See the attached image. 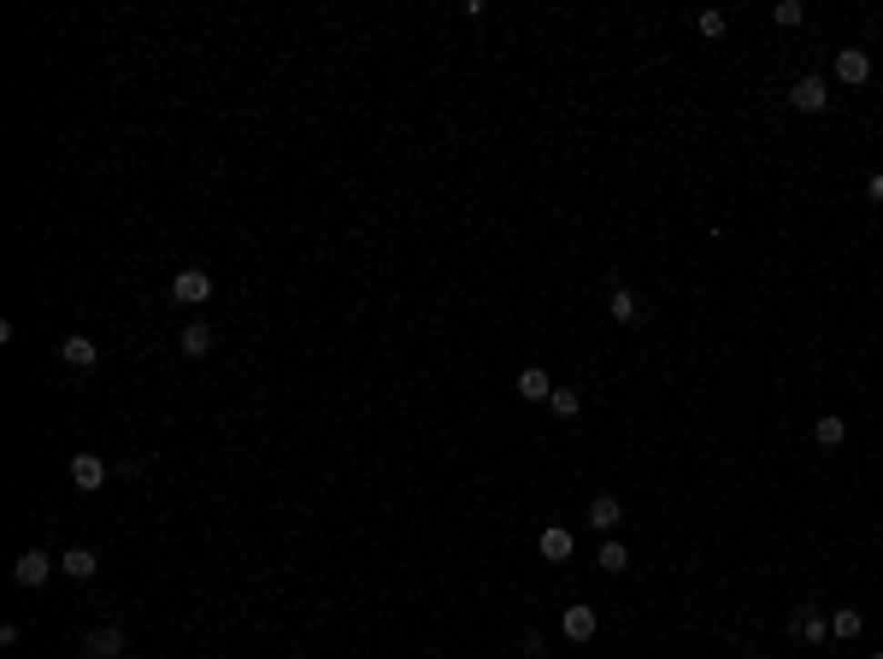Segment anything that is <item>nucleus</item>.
<instances>
[{"label":"nucleus","instance_id":"15","mask_svg":"<svg viewBox=\"0 0 883 659\" xmlns=\"http://www.w3.org/2000/svg\"><path fill=\"white\" fill-rule=\"evenodd\" d=\"M842 436H848V424H842L837 413H825V418L813 424V442H818V447H842Z\"/></svg>","mask_w":883,"mask_h":659},{"label":"nucleus","instance_id":"21","mask_svg":"<svg viewBox=\"0 0 883 659\" xmlns=\"http://www.w3.org/2000/svg\"><path fill=\"white\" fill-rule=\"evenodd\" d=\"M695 30H701V35H725V12H718V6H707L701 18H695Z\"/></svg>","mask_w":883,"mask_h":659},{"label":"nucleus","instance_id":"23","mask_svg":"<svg viewBox=\"0 0 883 659\" xmlns=\"http://www.w3.org/2000/svg\"><path fill=\"white\" fill-rule=\"evenodd\" d=\"M872 659H883V654H872Z\"/></svg>","mask_w":883,"mask_h":659},{"label":"nucleus","instance_id":"18","mask_svg":"<svg viewBox=\"0 0 883 659\" xmlns=\"http://www.w3.org/2000/svg\"><path fill=\"white\" fill-rule=\"evenodd\" d=\"M595 565H601V571H613V577H618V571H625V565H630V554H625V542H601V559H595Z\"/></svg>","mask_w":883,"mask_h":659},{"label":"nucleus","instance_id":"14","mask_svg":"<svg viewBox=\"0 0 883 659\" xmlns=\"http://www.w3.org/2000/svg\"><path fill=\"white\" fill-rule=\"evenodd\" d=\"M537 548H542V559H571V530L548 524V530L537 536Z\"/></svg>","mask_w":883,"mask_h":659},{"label":"nucleus","instance_id":"1","mask_svg":"<svg viewBox=\"0 0 883 659\" xmlns=\"http://www.w3.org/2000/svg\"><path fill=\"white\" fill-rule=\"evenodd\" d=\"M54 571H59V559H47L42 548H30V554L12 559V583H18V589H42V583L54 577Z\"/></svg>","mask_w":883,"mask_h":659},{"label":"nucleus","instance_id":"3","mask_svg":"<svg viewBox=\"0 0 883 659\" xmlns=\"http://www.w3.org/2000/svg\"><path fill=\"white\" fill-rule=\"evenodd\" d=\"M789 106H795V112H825V106H830V83H825V77H795Z\"/></svg>","mask_w":883,"mask_h":659},{"label":"nucleus","instance_id":"11","mask_svg":"<svg viewBox=\"0 0 883 659\" xmlns=\"http://www.w3.org/2000/svg\"><path fill=\"white\" fill-rule=\"evenodd\" d=\"M837 77L842 83H866V77H872V59H866L860 47H842V54H837Z\"/></svg>","mask_w":883,"mask_h":659},{"label":"nucleus","instance_id":"16","mask_svg":"<svg viewBox=\"0 0 883 659\" xmlns=\"http://www.w3.org/2000/svg\"><path fill=\"white\" fill-rule=\"evenodd\" d=\"M548 406H554V413H559V418H577V413H583V394H577V389H566V383H554V394H548Z\"/></svg>","mask_w":883,"mask_h":659},{"label":"nucleus","instance_id":"6","mask_svg":"<svg viewBox=\"0 0 883 659\" xmlns=\"http://www.w3.org/2000/svg\"><path fill=\"white\" fill-rule=\"evenodd\" d=\"M559 630H566V642H589L595 630H601V613H595V606H566Z\"/></svg>","mask_w":883,"mask_h":659},{"label":"nucleus","instance_id":"4","mask_svg":"<svg viewBox=\"0 0 883 659\" xmlns=\"http://www.w3.org/2000/svg\"><path fill=\"white\" fill-rule=\"evenodd\" d=\"M71 483H77L83 494H95L106 483V459L101 454H71Z\"/></svg>","mask_w":883,"mask_h":659},{"label":"nucleus","instance_id":"13","mask_svg":"<svg viewBox=\"0 0 883 659\" xmlns=\"http://www.w3.org/2000/svg\"><path fill=\"white\" fill-rule=\"evenodd\" d=\"M59 571H65V577H77V583H89L95 571H101V559H95L89 548H71V554H59Z\"/></svg>","mask_w":883,"mask_h":659},{"label":"nucleus","instance_id":"19","mask_svg":"<svg viewBox=\"0 0 883 659\" xmlns=\"http://www.w3.org/2000/svg\"><path fill=\"white\" fill-rule=\"evenodd\" d=\"M637 313H642V301H637V295H630V289H613V318H618V325H630Z\"/></svg>","mask_w":883,"mask_h":659},{"label":"nucleus","instance_id":"7","mask_svg":"<svg viewBox=\"0 0 883 659\" xmlns=\"http://www.w3.org/2000/svg\"><path fill=\"white\" fill-rule=\"evenodd\" d=\"M789 630H795V642H825V636H830V618L818 613V606H795Z\"/></svg>","mask_w":883,"mask_h":659},{"label":"nucleus","instance_id":"5","mask_svg":"<svg viewBox=\"0 0 883 659\" xmlns=\"http://www.w3.org/2000/svg\"><path fill=\"white\" fill-rule=\"evenodd\" d=\"M83 654L89 659H118L124 654V630L118 624H95L89 636H83Z\"/></svg>","mask_w":883,"mask_h":659},{"label":"nucleus","instance_id":"9","mask_svg":"<svg viewBox=\"0 0 883 659\" xmlns=\"http://www.w3.org/2000/svg\"><path fill=\"white\" fill-rule=\"evenodd\" d=\"M213 342H218V335H213V325H206V318H195V325H183V330H177V347H183L189 359L213 354Z\"/></svg>","mask_w":883,"mask_h":659},{"label":"nucleus","instance_id":"17","mask_svg":"<svg viewBox=\"0 0 883 659\" xmlns=\"http://www.w3.org/2000/svg\"><path fill=\"white\" fill-rule=\"evenodd\" d=\"M860 630H866V618H860V613H848V606H842V613L830 618V636H837V642H854Z\"/></svg>","mask_w":883,"mask_h":659},{"label":"nucleus","instance_id":"10","mask_svg":"<svg viewBox=\"0 0 883 659\" xmlns=\"http://www.w3.org/2000/svg\"><path fill=\"white\" fill-rule=\"evenodd\" d=\"M589 524H595V530H618V524H625V506H618V494H595V501H589Z\"/></svg>","mask_w":883,"mask_h":659},{"label":"nucleus","instance_id":"8","mask_svg":"<svg viewBox=\"0 0 883 659\" xmlns=\"http://www.w3.org/2000/svg\"><path fill=\"white\" fill-rule=\"evenodd\" d=\"M59 359H65L71 371H95V359H101V347H95L89 335H65V342H59Z\"/></svg>","mask_w":883,"mask_h":659},{"label":"nucleus","instance_id":"2","mask_svg":"<svg viewBox=\"0 0 883 659\" xmlns=\"http://www.w3.org/2000/svg\"><path fill=\"white\" fill-rule=\"evenodd\" d=\"M171 301L177 306H201V301H213V277H206V271H177V277H171Z\"/></svg>","mask_w":883,"mask_h":659},{"label":"nucleus","instance_id":"22","mask_svg":"<svg viewBox=\"0 0 883 659\" xmlns=\"http://www.w3.org/2000/svg\"><path fill=\"white\" fill-rule=\"evenodd\" d=\"M866 195H872V201L883 206V171H878V177H866Z\"/></svg>","mask_w":883,"mask_h":659},{"label":"nucleus","instance_id":"12","mask_svg":"<svg viewBox=\"0 0 883 659\" xmlns=\"http://www.w3.org/2000/svg\"><path fill=\"white\" fill-rule=\"evenodd\" d=\"M518 394H525V401H548V394H554V377L542 365H525V371H518Z\"/></svg>","mask_w":883,"mask_h":659},{"label":"nucleus","instance_id":"20","mask_svg":"<svg viewBox=\"0 0 883 659\" xmlns=\"http://www.w3.org/2000/svg\"><path fill=\"white\" fill-rule=\"evenodd\" d=\"M801 18H807L801 0H778V6H772V24H783V30H789V24H801Z\"/></svg>","mask_w":883,"mask_h":659}]
</instances>
